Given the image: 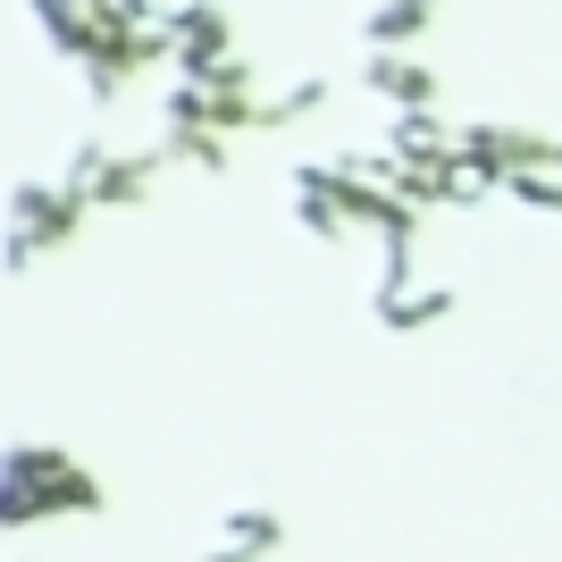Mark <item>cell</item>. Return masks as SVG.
Instances as JSON below:
<instances>
[{"instance_id":"1","label":"cell","mask_w":562,"mask_h":562,"mask_svg":"<svg viewBox=\"0 0 562 562\" xmlns=\"http://www.w3.org/2000/svg\"><path fill=\"white\" fill-rule=\"evenodd\" d=\"M269 538H278V520H269V513H244V520H227V538H218L211 562H235V554H252V546H269Z\"/></svg>"}]
</instances>
